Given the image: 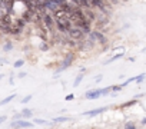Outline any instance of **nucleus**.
I'll list each match as a JSON object with an SVG mask.
<instances>
[{
  "label": "nucleus",
  "mask_w": 146,
  "mask_h": 129,
  "mask_svg": "<svg viewBox=\"0 0 146 129\" xmlns=\"http://www.w3.org/2000/svg\"><path fill=\"white\" fill-rule=\"evenodd\" d=\"M54 22H56V26L60 32H69V29L72 27V23L67 19V16L66 17H56Z\"/></svg>",
  "instance_id": "nucleus-1"
},
{
  "label": "nucleus",
  "mask_w": 146,
  "mask_h": 129,
  "mask_svg": "<svg viewBox=\"0 0 146 129\" xmlns=\"http://www.w3.org/2000/svg\"><path fill=\"white\" fill-rule=\"evenodd\" d=\"M69 36L75 40H79L83 37V30L80 27H70L69 29Z\"/></svg>",
  "instance_id": "nucleus-2"
},
{
  "label": "nucleus",
  "mask_w": 146,
  "mask_h": 129,
  "mask_svg": "<svg viewBox=\"0 0 146 129\" xmlns=\"http://www.w3.org/2000/svg\"><path fill=\"white\" fill-rule=\"evenodd\" d=\"M42 20H43V23L46 25V27H47L49 30H53V25H54V22H53V19H52L50 15H47V13L42 15Z\"/></svg>",
  "instance_id": "nucleus-3"
},
{
  "label": "nucleus",
  "mask_w": 146,
  "mask_h": 129,
  "mask_svg": "<svg viewBox=\"0 0 146 129\" xmlns=\"http://www.w3.org/2000/svg\"><path fill=\"white\" fill-rule=\"evenodd\" d=\"M89 40H92V42H100V43H105L106 42V37L100 33V32H92L90 33V39Z\"/></svg>",
  "instance_id": "nucleus-4"
},
{
  "label": "nucleus",
  "mask_w": 146,
  "mask_h": 129,
  "mask_svg": "<svg viewBox=\"0 0 146 129\" xmlns=\"http://www.w3.org/2000/svg\"><path fill=\"white\" fill-rule=\"evenodd\" d=\"M33 125L27 120H15L10 123V128H32Z\"/></svg>",
  "instance_id": "nucleus-5"
},
{
  "label": "nucleus",
  "mask_w": 146,
  "mask_h": 129,
  "mask_svg": "<svg viewBox=\"0 0 146 129\" xmlns=\"http://www.w3.org/2000/svg\"><path fill=\"white\" fill-rule=\"evenodd\" d=\"M88 99H98L99 96H102V90L100 89H95V90H89V92H86V95H85Z\"/></svg>",
  "instance_id": "nucleus-6"
},
{
  "label": "nucleus",
  "mask_w": 146,
  "mask_h": 129,
  "mask_svg": "<svg viewBox=\"0 0 146 129\" xmlns=\"http://www.w3.org/2000/svg\"><path fill=\"white\" fill-rule=\"evenodd\" d=\"M43 7H44V9H50V10L54 12V10L59 7V5L54 3L53 0H43Z\"/></svg>",
  "instance_id": "nucleus-7"
},
{
  "label": "nucleus",
  "mask_w": 146,
  "mask_h": 129,
  "mask_svg": "<svg viewBox=\"0 0 146 129\" xmlns=\"http://www.w3.org/2000/svg\"><path fill=\"white\" fill-rule=\"evenodd\" d=\"M106 109H108V108L103 106V108H98V109H93V110H88V112H85L83 115H85V116H96V115H99V113H103Z\"/></svg>",
  "instance_id": "nucleus-8"
},
{
  "label": "nucleus",
  "mask_w": 146,
  "mask_h": 129,
  "mask_svg": "<svg viewBox=\"0 0 146 129\" xmlns=\"http://www.w3.org/2000/svg\"><path fill=\"white\" fill-rule=\"evenodd\" d=\"M89 3H90V7H99V9L105 10L103 0H89Z\"/></svg>",
  "instance_id": "nucleus-9"
},
{
  "label": "nucleus",
  "mask_w": 146,
  "mask_h": 129,
  "mask_svg": "<svg viewBox=\"0 0 146 129\" xmlns=\"http://www.w3.org/2000/svg\"><path fill=\"white\" fill-rule=\"evenodd\" d=\"M67 16V12H64L63 9H56L54 10V19L56 17H66Z\"/></svg>",
  "instance_id": "nucleus-10"
},
{
  "label": "nucleus",
  "mask_w": 146,
  "mask_h": 129,
  "mask_svg": "<svg viewBox=\"0 0 146 129\" xmlns=\"http://www.w3.org/2000/svg\"><path fill=\"white\" fill-rule=\"evenodd\" d=\"M20 115H22V118H32L33 116V110L32 109H22Z\"/></svg>",
  "instance_id": "nucleus-11"
},
{
  "label": "nucleus",
  "mask_w": 146,
  "mask_h": 129,
  "mask_svg": "<svg viewBox=\"0 0 146 129\" xmlns=\"http://www.w3.org/2000/svg\"><path fill=\"white\" fill-rule=\"evenodd\" d=\"M73 57H75V56H73V53H69V55H67V57H66L64 62H63V63H64V64H63V68L69 66V64L72 63V60H73Z\"/></svg>",
  "instance_id": "nucleus-12"
},
{
  "label": "nucleus",
  "mask_w": 146,
  "mask_h": 129,
  "mask_svg": "<svg viewBox=\"0 0 146 129\" xmlns=\"http://www.w3.org/2000/svg\"><path fill=\"white\" fill-rule=\"evenodd\" d=\"M16 98V93H12L10 96H7V98H5L2 102H0V105H6V103H9V102H12L13 99Z\"/></svg>",
  "instance_id": "nucleus-13"
},
{
  "label": "nucleus",
  "mask_w": 146,
  "mask_h": 129,
  "mask_svg": "<svg viewBox=\"0 0 146 129\" xmlns=\"http://www.w3.org/2000/svg\"><path fill=\"white\" fill-rule=\"evenodd\" d=\"M15 0H0V6H6V7H12Z\"/></svg>",
  "instance_id": "nucleus-14"
},
{
  "label": "nucleus",
  "mask_w": 146,
  "mask_h": 129,
  "mask_svg": "<svg viewBox=\"0 0 146 129\" xmlns=\"http://www.w3.org/2000/svg\"><path fill=\"white\" fill-rule=\"evenodd\" d=\"M67 120H69V118H66V116H59V118L53 119L54 123H63V122H67Z\"/></svg>",
  "instance_id": "nucleus-15"
},
{
  "label": "nucleus",
  "mask_w": 146,
  "mask_h": 129,
  "mask_svg": "<svg viewBox=\"0 0 146 129\" xmlns=\"http://www.w3.org/2000/svg\"><path fill=\"white\" fill-rule=\"evenodd\" d=\"M82 79H83V75H79V76L75 79V83H73V86H75V88H78V86H79V83L82 82Z\"/></svg>",
  "instance_id": "nucleus-16"
},
{
  "label": "nucleus",
  "mask_w": 146,
  "mask_h": 129,
  "mask_svg": "<svg viewBox=\"0 0 146 129\" xmlns=\"http://www.w3.org/2000/svg\"><path fill=\"white\" fill-rule=\"evenodd\" d=\"M122 56H123V53H119V55H116V56H113V57H112V59H109V60H108V62H106V63H105V64H108V63H112V62H113V60H117V59H120V57H122Z\"/></svg>",
  "instance_id": "nucleus-17"
},
{
  "label": "nucleus",
  "mask_w": 146,
  "mask_h": 129,
  "mask_svg": "<svg viewBox=\"0 0 146 129\" xmlns=\"http://www.w3.org/2000/svg\"><path fill=\"white\" fill-rule=\"evenodd\" d=\"M145 78H146V76H145V73H142V75L136 76V78H135V80H136V82H142V80H145Z\"/></svg>",
  "instance_id": "nucleus-18"
},
{
  "label": "nucleus",
  "mask_w": 146,
  "mask_h": 129,
  "mask_svg": "<svg viewBox=\"0 0 146 129\" xmlns=\"http://www.w3.org/2000/svg\"><path fill=\"white\" fill-rule=\"evenodd\" d=\"M32 98H33L32 95H27L26 98H23V99H22V103H27V102H30V100H32Z\"/></svg>",
  "instance_id": "nucleus-19"
},
{
  "label": "nucleus",
  "mask_w": 146,
  "mask_h": 129,
  "mask_svg": "<svg viewBox=\"0 0 146 129\" xmlns=\"http://www.w3.org/2000/svg\"><path fill=\"white\" fill-rule=\"evenodd\" d=\"M23 64H25L23 60H17V62L15 63V68H20V66H23Z\"/></svg>",
  "instance_id": "nucleus-20"
},
{
  "label": "nucleus",
  "mask_w": 146,
  "mask_h": 129,
  "mask_svg": "<svg viewBox=\"0 0 146 129\" xmlns=\"http://www.w3.org/2000/svg\"><path fill=\"white\" fill-rule=\"evenodd\" d=\"M35 122H36V123H39V125H46V123H47V122H46V120H43V119H35Z\"/></svg>",
  "instance_id": "nucleus-21"
},
{
  "label": "nucleus",
  "mask_w": 146,
  "mask_h": 129,
  "mask_svg": "<svg viewBox=\"0 0 146 129\" xmlns=\"http://www.w3.org/2000/svg\"><path fill=\"white\" fill-rule=\"evenodd\" d=\"M73 99H75V96H73V95H72V93H70V95H67V96H66V100H73Z\"/></svg>",
  "instance_id": "nucleus-22"
},
{
  "label": "nucleus",
  "mask_w": 146,
  "mask_h": 129,
  "mask_svg": "<svg viewBox=\"0 0 146 129\" xmlns=\"http://www.w3.org/2000/svg\"><path fill=\"white\" fill-rule=\"evenodd\" d=\"M122 89V85H119V86H112V90H120Z\"/></svg>",
  "instance_id": "nucleus-23"
},
{
  "label": "nucleus",
  "mask_w": 146,
  "mask_h": 129,
  "mask_svg": "<svg viewBox=\"0 0 146 129\" xmlns=\"http://www.w3.org/2000/svg\"><path fill=\"white\" fill-rule=\"evenodd\" d=\"M125 128H135V123L129 122V123H126V125H125Z\"/></svg>",
  "instance_id": "nucleus-24"
},
{
  "label": "nucleus",
  "mask_w": 146,
  "mask_h": 129,
  "mask_svg": "<svg viewBox=\"0 0 146 129\" xmlns=\"http://www.w3.org/2000/svg\"><path fill=\"white\" fill-rule=\"evenodd\" d=\"M6 119H7V116H0V123H3Z\"/></svg>",
  "instance_id": "nucleus-25"
},
{
  "label": "nucleus",
  "mask_w": 146,
  "mask_h": 129,
  "mask_svg": "<svg viewBox=\"0 0 146 129\" xmlns=\"http://www.w3.org/2000/svg\"><path fill=\"white\" fill-rule=\"evenodd\" d=\"M5 49H6V50H9V49H12V45H10V43H7V45L5 46Z\"/></svg>",
  "instance_id": "nucleus-26"
},
{
  "label": "nucleus",
  "mask_w": 146,
  "mask_h": 129,
  "mask_svg": "<svg viewBox=\"0 0 146 129\" xmlns=\"http://www.w3.org/2000/svg\"><path fill=\"white\" fill-rule=\"evenodd\" d=\"M53 2H54V3H57V5H60V3H63V2H64V0H53Z\"/></svg>",
  "instance_id": "nucleus-27"
},
{
  "label": "nucleus",
  "mask_w": 146,
  "mask_h": 129,
  "mask_svg": "<svg viewBox=\"0 0 146 129\" xmlns=\"http://www.w3.org/2000/svg\"><path fill=\"white\" fill-rule=\"evenodd\" d=\"M142 125H146V118H145V119L142 120Z\"/></svg>",
  "instance_id": "nucleus-28"
},
{
  "label": "nucleus",
  "mask_w": 146,
  "mask_h": 129,
  "mask_svg": "<svg viewBox=\"0 0 146 129\" xmlns=\"http://www.w3.org/2000/svg\"><path fill=\"white\" fill-rule=\"evenodd\" d=\"M142 52H143V53H146V47H143V50H142Z\"/></svg>",
  "instance_id": "nucleus-29"
},
{
  "label": "nucleus",
  "mask_w": 146,
  "mask_h": 129,
  "mask_svg": "<svg viewBox=\"0 0 146 129\" xmlns=\"http://www.w3.org/2000/svg\"><path fill=\"white\" fill-rule=\"evenodd\" d=\"M110 2H113V0H110Z\"/></svg>",
  "instance_id": "nucleus-30"
}]
</instances>
